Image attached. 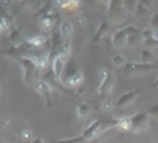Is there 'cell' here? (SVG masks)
I'll use <instances>...</instances> for the list:
<instances>
[{
  "instance_id": "cell-1",
  "label": "cell",
  "mask_w": 158,
  "mask_h": 143,
  "mask_svg": "<svg viewBox=\"0 0 158 143\" xmlns=\"http://www.w3.org/2000/svg\"><path fill=\"white\" fill-rule=\"evenodd\" d=\"M82 82H84V73L81 70V67L75 61H67L61 76V84L70 88H78L81 85H84Z\"/></svg>"
},
{
  "instance_id": "cell-2",
  "label": "cell",
  "mask_w": 158,
  "mask_h": 143,
  "mask_svg": "<svg viewBox=\"0 0 158 143\" xmlns=\"http://www.w3.org/2000/svg\"><path fill=\"white\" fill-rule=\"evenodd\" d=\"M21 67H23V79L26 82L27 85H31L35 78L39 76V70H37V66L35 64V61L28 57H23L18 60Z\"/></svg>"
},
{
  "instance_id": "cell-3",
  "label": "cell",
  "mask_w": 158,
  "mask_h": 143,
  "mask_svg": "<svg viewBox=\"0 0 158 143\" xmlns=\"http://www.w3.org/2000/svg\"><path fill=\"white\" fill-rule=\"evenodd\" d=\"M158 69V64H146V63H134V61H128L124 66V72L125 75L133 76V75H145V73H149Z\"/></svg>"
},
{
  "instance_id": "cell-4",
  "label": "cell",
  "mask_w": 158,
  "mask_h": 143,
  "mask_svg": "<svg viewBox=\"0 0 158 143\" xmlns=\"http://www.w3.org/2000/svg\"><path fill=\"white\" fill-rule=\"evenodd\" d=\"M107 15L110 18L112 22H123L125 17H127V9L124 6V2H119V0H112L110 2V6L107 9Z\"/></svg>"
},
{
  "instance_id": "cell-5",
  "label": "cell",
  "mask_w": 158,
  "mask_h": 143,
  "mask_svg": "<svg viewBox=\"0 0 158 143\" xmlns=\"http://www.w3.org/2000/svg\"><path fill=\"white\" fill-rule=\"evenodd\" d=\"M35 89L44 97V101H45V106L48 109H52L54 103H52V96H51V87L46 80H42V79H37L35 84Z\"/></svg>"
},
{
  "instance_id": "cell-6",
  "label": "cell",
  "mask_w": 158,
  "mask_h": 143,
  "mask_svg": "<svg viewBox=\"0 0 158 143\" xmlns=\"http://www.w3.org/2000/svg\"><path fill=\"white\" fill-rule=\"evenodd\" d=\"M148 124H149L148 112H139V113L131 116V131H134V133H140L143 130H146Z\"/></svg>"
},
{
  "instance_id": "cell-7",
  "label": "cell",
  "mask_w": 158,
  "mask_h": 143,
  "mask_svg": "<svg viewBox=\"0 0 158 143\" xmlns=\"http://www.w3.org/2000/svg\"><path fill=\"white\" fill-rule=\"evenodd\" d=\"M125 33H127V46H137L143 42L142 39V31L136 26H127L124 27Z\"/></svg>"
},
{
  "instance_id": "cell-8",
  "label": "cell",
  "mask_w": 158,
  "mask_h": 143,
  "mask_svg": "<svg viewBox=\"0 0 158 143\" xmlns=\"http://www.w3.org/2000/svg\"><path fill=\"white\" fill-rule=\"evenodd\" d=\"M37 22H39V27H40L44 31H51L54 27H55V24L60 22V15L57 14V10H52L49 15H46V17H44L42 19H39Z\"/></svg>"
},
{
  "instance_id": "cell-9",
  "label": "cell",
  "mask_w": 158,
  "mask_h": 143,
  "mask_svg": "<svg viewBox=\"0 0 158 143\" xmlns=\"http://www.w3.org/2000/svg\"><path fill=\"white\" fill-rule=\"evenodd\" d=\"M66 60L63 58L61 55L58 54L55 58H54V61L51 63V70H52L54 76L57 78V80L58 82H61V76H63V72H64V69H66Z\"/></svg>"
},
{
  "instance_id": "cell-10",
  "label": "cell",
  "mask_w": 158,
  "mask_h": 143,
  "mask_svg": "<svg viewBox=\"0 0 158 143\" xmlns=\"http://www.w3.org/2000/svg\"><path fill=\"white\" fill-rule=\"evenodd\" d=\"M139 89H134V91H128V92H124L123 96H119L118 97V100L115 101V107H125L128 106L130 103H133L134 100H136V97L139 96Z\"/></svg>"
},
{
  "instance_id": "cell-11",
  "label": "cell",
  "mask_w": 158,
  "mask_h": 143,
  "mask_svg": "<svg viewBox=\"0 0 158 143\" xmlns=\"http://www.w3.org/2000/svg\"><path fill=\"white\" fill-rule=\"evenodd\" d=\"M112 45L118 49H124L127 48V33L124 28H119L116 30L114 35H112Z\"/></svg>"
},
{
  "instance_id": "cell-12",
  "label": "cell",
  "mask_w": 158,
  "mask_h": 143,
  "mask_svg": "<svg viewBox=\"0 0 158 143\" xmlns=\"http://www.w3.org/2000/svg\"><path fill=\"white\" fill-rule=\"evenodd\" d=\"M91 110H93V107H91V104H89V103H87V101H82V103H79L78 106H76L79 124H84V122L87 121L88 116L91 115Z\"/></svg>"
},
{
  "instance_id": "cell-13",
  "label": "cell",
  "mask_w": 158,
  "mask_h": 143,
  "mask_svg": "<svg viewBox=\"0 0 158 143\" xmlns=\"http://www.w3.org/2000/svg\"><path fill=\"white\" fill-rule=\"evenodd\" d=\"M114 84H115V76H114V73H110V76H109L103 84L98 85V88H97L98 96H102V97L109 96V94L112 92V89H114Z\"/></svg>"
},
{
  "instance_id": "cell-14",
  "label": "cell",
  "mask_w": 158,
  "mask_h": 143,
  "mask_svg": "<svg viewBox=\"0 0 158 143\" xmlns=\"http://www.w3.org/2000/svg\"><path fill=\"white\" fill-rule=\"evenodd\" d=\"M109 30H110V26H109V22H107V21L100 22L98 27H97L96 33H94V37L91 39V43H98V42H100V40H102L107 33H109Z\"/></svg>"
},
{
  "instance_id": "cell-15",
  "label": "cell",
  "mask_w": 158,
  "mask_h": 143,
  "mask_svg": "<svg viewBox=\"0 0 158 143\" xmlns=\"http://www.w3.org/2000/svg\"><path fill=\"white\" fill-rule=\"evenodd\" d=\"M48 39H49V37H46V36H44V35H35V36H31V37H27L26 42L28 43V46H31L33 49H40V48L45 46Z\"/></svg>"
},
{
  "instance_id": "cell-16",
  "label": "cell",
  "mask_w": 158,
  "mask_h": 143,
  "mask_svg": "<svg viewBox=\"0 0 158 143\" xmlns=\"http://www.w3.org/2000/svg\"><path fill=\"white\" fill-rule=\"evenodd\" d=\"M49 39H51V52H60V49H61V45H63V36L60 33V30H55L52 35L49 36Z\"/></svg>"
},
{
  "instance_id": "cell-17",
  "label": "cell",
  "mask_w": 158,
  "mask_h": 143,
  "mask_svg": "<svg viewBox=\"0 0 158 143\" xmlns=\"http://www.w3.org/2000/svg\"><path fill=\"white\" fill-rule=\"evenodd\" d=\"M140 60H142V63H146V64H155V63H157V57H155V54L152 52V51H149V49H142Z\"/></svg>"
},
{
  "instance_id": "cell-18",
  "label": "cell",
  "mask_w": 158,
  "mask_h": 143,
  "mask_svg": "<svg viewBox=\"0 0 158 143\" xmlns=\"http://www.w3.org/2000/svg\"><path fill=\"white\" fill-rule=\"evenodd\" d=\"M134 15L137 18H143V17H152L151 15V9L148 6H145L142 2H137L136 9H134Z\"/></svg>"
},
{
  "instance_id": "cell-19",
  "label": "cell",
  "mask_w": 158,
  "mask_h": 143,
  "mask_svg": "<svg viewBox=\"0 0 158 143\" xmlns=\"http://www.w3.org/2000/svg\"><path fill=\"white\" fill-rule=\"evenodd\" d=\"M60 33H61L64 40H69L70 39L72 33H73V27H72V24L69 21H63L61 24H60Z\"/></svg>"
},
{
  "instance_id": "cell-20",
  "label": "cell",
  "mask_w": 158,
  "mask_h": 143,
  "mask_svg": "<svg viewBox=\"0 0 158 143\" xmlns=\"http://www.w3.org/2000/svg\"><path fill=\"white\" fill-rule=\"evenodd\" d=\"M79 2H55L54 3V6H58V8L64 9V10H67V12H73L75 9L79 8Z\"/></svg>"
},
{
  "instance_id": "cell-21",
  "label": "cell",
  "mask_w": 158,
  "mask_h": 143,
  "mask_svg": "<svg viewBox=\"0 0 158 143\" xmlns=\"http://www.w3.org/2000/svg\"><path fill=\"white\" fill-rule=\"evenodd\" d=\"M21 40H24L23 36H21V30H19L18 27H14V28L9 31V42L12 45H15V43H19Z\"/></svg>"
},
{
  "instance_id": "cell-22",
  "label": "cell",
  "mask_w": 158,
  "mask_h": 143,
  "mask_svg": "<svg viewBox=\"0 0 158 143\" xmlns=\"http://www.w3.org/2000/svg\"><path fill=\"white\" fill-rule=\"evenodd\" d=\"M119 124L118 128H121L123 131H131V116H123V118H118Z\"/></svg>"
},
{
  "instance_id": "cell-23",
  "label": "cell",
  "mask_w": 158,
  "mask_h": 143,
  "mask_svg": "<svg viewBox=\"0 0 158 143\" xmlns=\"http://www.w3.org/2000/svg\"><path fill=\"white\" fill-rule=\"evenodd\" d=\"M70 51H72V43H70V39L69 40H64L61 45V49H60V55H61L64 60H67L70 57Z\"/></svg>"
},
{
  "instance_id": "cell-24",
  "label": "cell",
  "mask_w": 158,
  "mask_h": 143,
  "mask_svg": "<svg viewBox=\"0 0 158 143\" xmlns=\"http://www.w3.org/2000/svg\"><path fill=\"white\" fill-rule=\"evenodd\" d=\"M15 26H12L10 22H9L8 19H5L3 17H0V35H3V33H8L10 31L12 28Z\"/></svg>"
},
{
  "instance_id": "cell-25",
  "label": "cell",
  "mask_w": 158,
  "mask_h": 143,
  "mask_svg": "<svg viewBox=\"0 0 158 143\" xmlns=\"http://www.w3.org/2000/svg\"><path fill=\"white\" fill-rule=\"evenodd\" d=\"M112 63H114V66L116 67H124L125 64H127V60H125V57L121 55V54H116L112 57Z\"/></svg>"
},
{
  "instance_id": "cell-26",
  "label": "cell",
  "mask_w": 158,
  "mask_h": 143,
  "mask_svg": "<svg viewBox=\"0 0 158 143\" xmlns=\"http://www.w3.org/2000/svg\"><path fill=\"white\" fill-rule=\"evenodd\" d=\"M154 35H155V28H152V27H145V28L142 30V39H143V42L152 39Z\"/></svg>"
},
{
  "instance_id": "cell-27",
  "label": "cell",
  "mask_w": 158,
  "mask_h": 143,
  "mask_svg": "<svg viewBox=\"0 0 158 143\" xmlns=\"http://www.w3.org/2000/svg\"><path fill=\"white\" fill-rule=\"evenodd\" d=\"M110 73H112V72L109 70V69H106V67L100 69V70H98V85H100V84H103V82L110 76Z\"/></svg>"
},
{
  "instance_id": "cell-28",
  "label": "cell",
  "mask_w": 158,
  "mask_h": 143,
  "mask_svg": "<svg viewBox=\"0 0 158 143\" xmlns=\"http://www.w3.org/2000/svg\"><path fill=\"white\" fill-rule=\"evenodd\" d=\"M54 143H85V140L82 139V136H78V137L64 139V140H58V142H54Z\"/></svg>"
},
{
  "instance_id": "cell-29",
  "label": "cell",
  "mask_w": 158,
  "mask_h": 143,
  "mask_svg": "<svg viewBox=\"0 0 158 143\" xmlns=\"http://www.w3.org/2000/svg\"><path fill=\"white\" fill-rule=\"evenodd\" d=\"M114 107H115V101H114V100H110V98H109V100H105V101L102 103V109H103L105 112L112 110Z\"/></svg>"
},
{
  "instance_id": "cell-30",
  "label": "cell",
  "mask_w": 158,
  "mask_h": 143,
  "mask_svg": "<svg viewBox=\"0 0 158 143\" xmlns=\"http://www.w3.org/2000/svg\"><path fill=\"white\" fill-rule=\"evenodd\" d=\"M148 115L154 116L155 119H158V104H154L152 107H149V110H148Z\"/></svg>"
},
{
  "instance_id": "cell-31",
  "label": "cell",
  "mask_w": 158,
  "mask_h": 143,
  "mask_svg": "<svg viewBox=\"0 0 158 143\" xmlns=\"http://www.w3.org/2000/svg\"><path fill=\"white\" fill-rule=\"evenodd\" d=\"M143 43L146 45V48H154V46H158V40H155V39L152 37L149 40H145Z\"/></svg>"
},
{
  "instance_id": "cell-32",
  "label": "cell",
  "mask_w": 158,
  "mask_h": 143,
  "mask_svg": "<svg viewBox=\"0 0 158 143\" xmlns=\"http://www.w3.org/2000/svg\"><path fill=\"white\" fill-rule=\"evenodd\" d=\"M151 24H152V28L158 27V12L157 14H154V15L151 17Z\"/></svg>"
},
{
  "instance_id": "cell-33",
  "label": "cell",
  "mask_w": 158,
  "mask_h": 143,
  "mask_svg": "<svg viewBox=\"0 0 158 143\" xmlns=\"http://www.w3.org/2000/svg\"><path fill=\"white\" fill-rule=\"evenodd\" d=\"M30 137H31V131H30V130H24V131L21 133V139H23V140H28Z\"/></svg>"
},
{
  "instance_id": "cell-34",
  "label": "cell",
  "mask_w": 158,
  "mask_h": 143,
  "mask_svg": "<svg viewBox=\"0 0 158 143\" xmlns=\"http://www.w3.org/2000/svg\"><path fill=\"white\" fill-rule=\"evenodd\" d=\"M85 91H87L85 85H81V87H78V88L75 89V94H76V96H82V94H84Z\"/></svg>"
},
{
  "instance_id": "cell-35",
  "label": "cell",
  "mask_w": 158,
  "mask_h": 143,
  "mask_svg": "<svg viewBox=\"0 0 158 143\" xmlns=\"http://www.w3.org/2000/svg\"><path fill=\"white\" fill-rule=\"evenodd\" d=\"M76 22H78L79 27H82L84 24H85V17H84V15H79V17L76 18Z\"/></svg>"
},
{
  "instance_id": "cell-36",
  "label": "cell",
  "mask_w": 158,
  "mask_h": 143,
  "mask_svg": "<svg viewBox=\"0 0 158 143\" xmlns=\"http://www.w3.org/2000/svg\"><path fill=\"white\" fill-rule=\"evenodd\" d=\"M31 143H44V139H40V137H36L31 140Z\"/></svg>"
},
{
  "instance_id": "cell-37",
  "label": "cell",
  "mask_w": 158,
  "mask_h": 143,
  "mask_svg": "<svg viewBox=\"0 0 158 143\" xmlns=\"http://www.w3.org/2000/svg\"><path fill=\"white\" fill-rule=\"evenodd\" d=\"M154 88H158V78L155 79V82H154Z\"/></svg>"
},
{
  "instance_id": "cell-38",
  "label": "cell",
  "mask_w": 158,
  "mask_h": 143,
  "mask_svg": "<svg viewBox=\"0 0 158 143\" xmlns=\"http://www.w3.org/2000/svg\"><path fill=\"white\" fill-rule=\"evenodd\" d=\"M154 39H155V40H158V30H155V35H154Z\"/></svg>"
},
{
  "instance_id": "cell-39",
  "label": "cell",
  "mask_w": 158,
  "mask_h": 143,
  "mask_svg": "<svg viewBox=\"0 0 158 143\" xmlns=\"http://www.w3.org/2000/svg\"><path fill=\"white\" fill-rule=\"evenodd\" d=\"M157 64H158V60H157Z\"/></svg>"
},
{
  "instance_id": "cell-40",
  "label": "cell",
  "mask_w": 158,
  "mask_h": 143,
  "mask_svg": "<svg viewBox=\"0 0 158 143\" xmlns=\"http://www.w3.org/2000/svg\"><path fill=\"white\" fill-rule=\"evenodd\" d=\"M0 89H2V88H0Z\"/></svg>"
}]
</instances>
